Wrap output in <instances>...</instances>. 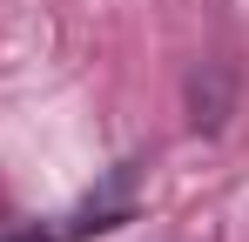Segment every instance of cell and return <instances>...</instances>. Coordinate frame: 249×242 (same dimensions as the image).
Wrapping results in <instances>:
<instances>
[{
  "label": "cell",
  "mask_w": 249,
  "mask_h": 242,
  "mask_svg": "<svg viewBox=\"0 0 249 242\" xmlns=\"http://www.w3.org/2000/svg\"><path fill=\"white\" fill-rule=\"evenodd\" d=\"M0 242H54L47 229H14V236H0Z\"/></svg>",
  "instance_id": "obj_1"
}]
</instances>
